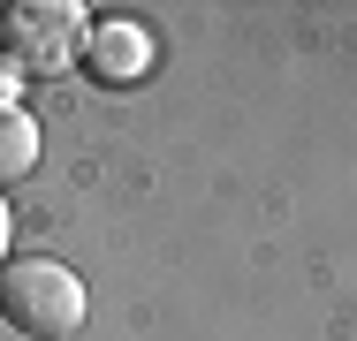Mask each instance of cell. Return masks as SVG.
Listing matches in <instances>:
<instances>
[{
    "mask_svg": "<svg viewBox=\"0 0 357 341\" xmlns=\"http://www.w3.org/2000/svg\"><path fill=\"white\" fill-rule=\"evenodd\" d=\"M31 167H38V122H31L15 99H0V190L23 182Z\"/></svg>",
    "mask_w": 357,
    "mask_h": 341,
    "instance_id": "277c9868",
    "label": "cell"
},
{
    "mask_svg": "<svg viewBox=\"0 0 357 341\" xmlns=\"http://www.w3.org/2000/svg\"><path fill=\"white\" fill-rule=\"evenodd\" d=\"M84 8L76 0H15L0 8V61L15 76H61L69 61H84Z\"/></svg>",
    "mask_w": 357,
    "mask_h": 341,
    "instance_id": "7a4b0ae2",
    "label": "cell"
},
{
    "mask_svg": "<svg viewBox=\"0 0 357 341\" xmlns=\"http://www.w3.org/2000/svg\"><path fill=\"white\" fill-rule=\"evenodd\" d=\"M8 235H15V212H8V198H0V266H8Z\"/></svg>",
    "mask_w": 357,
    "mask_h": 341,
    "instance_id": "5b68a950",
    "label": "cell"
},
{
    "mask_svg": "<svg viewBox=\"0 0 357 341\" xmlns=\"http://www.w3.org/2000/svg\"><path fill=\"white\" fill-rule=\"evenodd\" d=\"M84 68H91L107 91L137 84L144 68H152V31H144V23H91V38H84Z\"/></svg>",
    "mask_w": 357,
    "mask_h": 341,
    "instance_id": "3957f363",
    "label": "cell"
},
{
    "mask_svg": "<svg viewBox=\"0 0 357 341\" xmlns=\"http://www.w3.org/2000/svg\"><path fill=\"white\" fill-rule=\"evenodd\" d=\"M84 280L61 258H8L0 266V319L31 341H61L84 326Z\"/></svg>",
    "mask_w": 357,
    "mask_h": 341,
    "instance_id": "6da1fadb",
    "label": "cell"
},
{
    "mask_svg": "<svg viewBox=\"0 0 357 341\" xmlns=\"http://www.w3.org/2000/svg\"><path fill=\"white\" fill-rule=\"evenodd\" d=\"M15 84H23V76H15V68L0 61V99H8V91H15Z\"/></svg>",
    "mask_w": 357,
    "mask_h": 341,
    "instance_id": "8992f818",
    "label": "cell"
}]
</instances>
